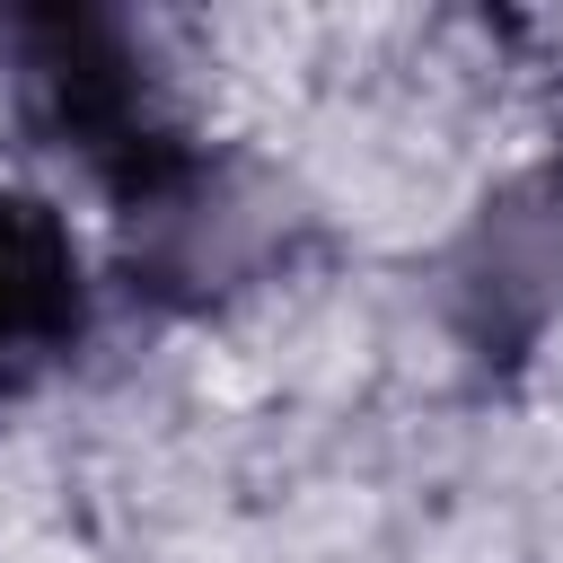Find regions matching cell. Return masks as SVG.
Here are the masks:
<instances>
[{
  "instance_id": "6da1fadb",
  "label": "cell",
  "mask_w": 563,
  "mask_h": 563,
  "mask_svg": "<svg viewBox=\"0 0 563 563\" xmlns=\"http://www.w3.org/2000/svg\"><path fill=\"white\" fill-rule=\"evenodd\" d=\"M18 53V97L26 123L123 211V220H167L194 194V132L141 44L97 18V9H35L9 26Z\"/></svg>"
},
{
  "instance_id": "7a4b0ae2",
  "label": "cell",
  "mask_w": 563,
  "mask_h": 563,
  "mask_svg": "<svg viewBox=\"0 0 563 563\" xmlns=\"http://www.w3.org/2000/svg\"><path fill=\"white\" fill-rule=\"evenodd\" d=\"M97 290L79 229L35 185H0V413L35 396L79 343H88Z\"/></svg>"
}]
</instances>
